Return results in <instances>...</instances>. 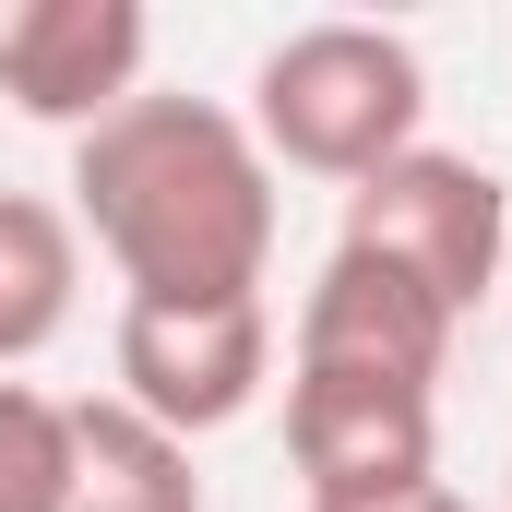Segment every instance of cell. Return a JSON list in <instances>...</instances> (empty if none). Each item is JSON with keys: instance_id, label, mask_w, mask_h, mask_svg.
<instances>
[{"instance_id": "obj_4", "label": "cell", "mask_w": 512, "mask_h": 512, "mask_svg": "<svg viewBox=\"0 0 512 512\" xmlns=\"http://www.w3.org/2000/svg\"><path fill=\"white\" fill-rule=\"evenodd\" d=\"M108 370L120 405L155 417L167 441H215L239 429L274 382V298H203V310H167V298H120V334H108Z\"/></svg>"}, {"instance_id": "obj_9", "label": "cell", "mask_w": 512, "mask_h": 512, "mask_svg": "<svg viewBox=\"0 0 512 512\" xmlns=\"http://www.w3.org/2000/svg\"><path fill=\"white\" fill-rule=\"evenodd\" d=\"M60 512H203V465H191V441L131 417L120 393H84L72 405V501Z\"/></svg>"}, {"instance_id": "obj_11", "label": "cell", "mask_w": 512, "mask_h": 512, "mask_svg": "<svg viewBox=\"0 0 512 512\" xmlns=\"http://www.w3.org/2000/svg\"><path fill=\"white\" fill-rule=\"evenodd\" d=\"M382 512H477L465 489H405V501H382Z\"/></svg>"}, {"instance_id": "obj_10", "label": "cell", "mask_w": 512, "mask_h": 512, "mask_svg": "<svg viewBox=\"0 0 512 512\" xmlns=\"http://www.w3.org/2000/svg\"><path fill=\"white\" fill-rule=\"evenodd\" d=\"M72 501V405L36 382H0V512Z\"/></svg>"}, {"instance_id": "obj_2", "label": "cell", "mask_w": 512, "mask_h": 512, "mask_svg": "<svg viewBox=\"0 0 512 512\" xmlns=\"http://www.w3.org/2000/svg\"><path fill=\"white\" fill-rule=\"evenodd\" d=\"M239 120H251V143L274 167L358 191L370 167H393V155L429 143V60H417L393 24L322 12V24H286L251 60V108H239Z\"/></svg>"}, {"instance_id": "obj_6", "label": "cell", "mask_w": 512, "mask_h": 512, "mask_svg": "<svg viewBox=\"0 0 512 512\" xmlns=\"http://www.w3.org/2000/svg\"><path fill=\"white\" fill-rule=\"evenodd\" d=\"M143 0H12V60H0V108L48 131H84L143 96Z\"/></svg>"}, {"instance_id": "obj_12", "label": "cell", "mask_w": 512, "mask_h": 512, "mask_svg": "<svg viewBox=\"0 0 512 512\" xmlns=\"http://www.w3.org/2000/svg\"><path fill=\"white\" fill-rule=\"evenodd\" d=\"M501 298H512V274H501Z\"/></svg>"}, {"instance_id": "obj_7", "label": "cell", "mask_w": 512, "mask_h": 512, "mask_svg": "<svg viewBox=\"0 0 512 512\" xmlns=\"http://www.w3.org/2000/svg\"><path fill=\"white\" fill-rule=\"evenodd\" d=\"M441 358H453V310L417 298V286L382 274V262L322 251V274L298 286L286 370H346V382H417V393H441Z\"/></svg>"}, {"instance_id": "obj_8", "label": "cell", "mask_w": 512, "mask_h": 512, "mask_svg": "<svg viewBox=\"0 0 512 512\" xmlns=\"http://www.w3.org/2000/svg\"><path fill=\"white\" fill-rule=\"evenodd\" d=\"M84 310V227L48 191H0V382L48 358Z\"/></svg>"}, {"instance_id": "obj_3", "label": "cell", "mask_w": 512, "mask_h": 512, "mask_svg": "<svg viewBox=\"0 0 512 512\" xmlns=\"http://www.w3.org/2000/svg\"><path fill=\"white\" fill-rule=\"evenodd\" d=\"M334 251L405 274L417 298H441L465 322L512 274V179L477 167V155H453V143H417V155H393V167H370L346 191V239Z\"/></svg>"}, {"instance_id": "obj_5", "label": "cell", "mask_w": 512, "mask_h": 512, "mask_svg": "<svg viewBox=\"0 0 512 512\" xmlns=\"http://www.w3.org/2000/svg\"><path fill=\"white\" fill-rule=\"evenodd\" d=\"M286 465L310 512H382L405 489H441V393L286 370Z\"/></svg>"}, {"instance_id": "obj_1", "label": "cell", "mask_w": 512, "mask_h": 512, "mask_svg": "<svg viewBox=\"0 0 512 512\" xmlns=\"http://www.w3.org/2000/svg\"><path fill=\"white\" fill-rule=\"evenodd\" d=\"M72 227L108 251L120 298H262L274 262V155L215 96H131L72 143Z\"/></svg>"}]
</instances>
